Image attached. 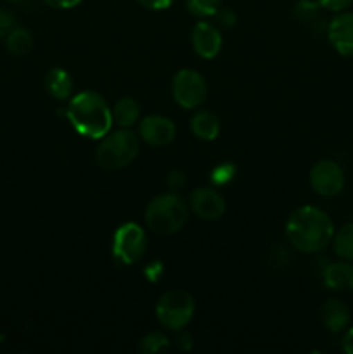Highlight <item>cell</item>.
<instances>
[{
	"label": "cell",
	"instance_id": "4dcf8cb0",
	"mask_svg": "<svg viewBox=\"0 0 353 354\" xmlns=\"http://www.w3.org/2000/svg\"><path fill=\"white\" fill-rule=\"evenodd\" d=\"M51 7H55V9H73L78 3H82L83 0H45Z\"/></svg>",
	"mask_w": 353,
	"mask_h": 354
},
{
	"label": "cell",
	"instance_id": "ffe728a7",
	"mask_svg": "<svg viewBox=\"0 0 353 354\" xmlns=\"http://www.w3.org/2000/svg\"><path fill=\"white\" fill-rule=\"evenodd\" d=\"M170 348V339L166 337L161 332H151V334L144 335L138 344V349H141L144 354H158L168 351Z\"/></svg>",
	"mask_w": 353,
	"mask_h": 354
},
{
	"label": "cell",
	"instance_id": "30bf717a",
	"mask_svg": "<svg viewBox=\"0 0 353 354\" xmlns=\"http://www.w3.org/2000/svg\"><path fill=\"white\" fill-rule=\"evenodd\" d=\"M175 124L170 118L152 114V116L144 118L138 124V135L142 140L147 142L152 147H165L170 145L175 138Z\"/></svg>",
	"mask_w": 353,
	"mask_h": 354
},
{
	"label": "cell",
	"instance_id": "f546056e",
	"mask_svg": "<svg viewBox=\"0 0 353 354\" xmlns=\"http://www.w3.org/2000/svg\"><path fill=\"white\" fill-rule=\"evenodd\" d=\"M145 277H147L151 282H158L163 277V265L159 261H152L151 265L145 268Z\"/></svg>",
	"mask_w": 353,
	"mask_h": 354
},
{
	"label": "cell",
	"instance_id": "7a4b0ae2",
	"mask_svg": "<svg viewBox=\"0 0 353 354\" xmlns=\"http://www.w3.org/2000/svg\"><path fill=\"white\" fill-rule=\"evenodd\" d=\"M66 118L69 120L76 133L90 140H100L106 137L113 127V113L102 95L97 92H80L69 100L66 109Z\"/></svg>",
	"mask_w": 353,
	"mask_h": 354
},
{
	"label": "cell",
	"instance_id": "5bb4252c",
	"mask_svg": "<svg viewBox=\"0 0 353 354\" xmlns=\"http://www.w3.org/2000/svg\"><path fill=\"white\" fill-rule=\"evenodd\" d=\"M322 279L327 289L332 290H353V263L336 261L329 263L322 270Z\"/></svg>",
	"mask_w": 353,
	"mask_h": 354
},
{
	"label": "cell",
	"instance_id": "d6a6232c",
	"mask_svg": "<svg viewBox=\"0 0 353 354\" xmlns=\"http://www.w3.org/2000/svg\"><path fill=\"white\" fill-rule=\"evenodd\" d=\"M9 2H23V0H9Z\"/></svg>",
	"mask_w": 353,
	"mask_h": 354
},
{
	"label": "cell",
	"instance_id": "cb8c5ba5",
	"mask_svg": "<svg viewBox=\"0 0 353 354\" xmlns=\"http://www.w3.org/2000/svg\"><path fill=\"white\" fill-rule=\"evenodd\" d=\"M187 183V176L183 171H172L168 176H166V185L170 187V190L172 192H179V190H182L183 187H185Z\"/></svg>",
	"mask_w": 353,
	"mask_h": 354
},
{
	"label": "cell",
	"instance_id": "83f0119b",
	"mask_svg": "<svg viewBox=\"0 0 353 354\" xmlns=\"http://www.w3.org/2000/svg\"><path fill=\"white\" fill-rule=\"evenodd\" d=\"M142 7L145 9H151V10H163V9H168L175 0H137Z\"/></svg>",
	"mask_w": 353,
	"mask_h": 354
},
{
	"label": "cell",
	"instance_id": "6da1fadb",
	"mask_svg": "<svg viewBox=\"0 0 353 354\" xmlns=\"http://www.w3.org/2000/svg\"><path fill=\"white\" fill-rule=\"evenodd\" d=\"M334 223L325 211L315 206H303L293 211L286 223L289 244L305 254H317L332 244Z\"/></svg>",
	"mask_w": 353,
	"mask_h": 354
},
{
	"label": "cell",
	"instance_id": "f1b7e54d",
	"mask_svg": "<svg viewBox=\"0 0 353 354\" xmlns=\"http://www.w3.org/2000/svg\"><path fill=\"white\" fill-rule=\"evenodd\" d=\"M175 346L180 349V351H189L190 348H192V337H190V334H187V332L179 330V334H176V339H175Z\"/></svg>",
	"mask_w": 353,
	"mask_h": 354
},
{
	"label": "cell",
	"instance_id": "8fae6325",
	"mask_svg": "<svg viewBox=\"0 0 353 354\" xmlns=\"http://www.w3.org/2000/svg\"><path fill=\"white\" fill-rule=\"evenodd\" d=\"M190 41H192V48L196 50V54L203 59L217 57L221 50L220 30L208 21H199L192 28Z\"/></svg>",
	"mask_w": 353,
	"mask_h": 354
},
{
	"label": "cell",
	"instance_id": "277c9868",
	"mask_svg": "<svg viewBox=\"0 0 353 354\" xmlns=\"http://www.w3.org/2000/svg\"><path fill=\"white\" fill-rule=\"evenodd\" d=\"M138 137L130 128H120L109 131L106 137L100 138V144L96 151L97 165L104 169H120L130 165L138 154Z\"/></svg>",
	"mask_w": 353,
	"mask_h": 354
},
{
	"label": "cell",
	"instance_id": "d6986e66",
	"mask_svg": "<svg viewBox=\"0 0 353 354\" xmlns=\"http://www.w3.org/2000/svg\"><path fill=\"white\" fill-rule=\"evenodd\" d=\"M332 248L339 259L353 263V223L343 225L338 232H334Z\"/></svg>",
	"mask_w": 353,
	"mask_h": 354
},
{
	"label": "cell",
	"instance_id": "4fadbf2b",
	"mask_svg": "<svg viewBox=\"0 0 353 354\" xmlns=\"http://www.w3.org/2000/svg\"><path fill=\"white\" fill-rule=\"evenodd\" d=\"M352 313L350 308L339 299H327L320 306V322L332 334H341L348 328Z\"/></svg>",
	"mask_w": 353,
	"mask_h": 354
},
{
	"label": "cell",
	"instance_id": "2e32d148",
	"mask_svg": "<svg viewBox=\"0 0 353 354\" xmlns=\"http://www.w3.org/2000/svg\"><path fill=\"white\" fill-rule=\"evenodd\" d=\"M190 130L201 140H215L220 133V121L211 111H199L190 120Z\"/></svg>",
	"mask_w": 353,
	"mask_h": 354
},
{
	"label": "cell",
	"instance_id": "7402d4cb",
	"mask_svg": "<svg viewBox=\"0 0 353 354\" xmlns=\"http://www.w3.org/2000/svg\"><path fill=\"white\" fill-rule=\"evenodd\" d=\"M318 9H320V3L318 2H314V0H300L294 6V16H296V19L308 23V21L317 17Z\"/></svg>",
	"mask_w": 353,
	"mask_h": 354
},
{
	"label": "cell",
	"instance_id": "52a82bcc",
	"mask_svg": "<svg viewBox=\"0 0 353 354\" xmlns=\"http://www.w3.org/2000/svg\"><path fill=\"white\" fill-rule=\"evenodd\" d=\"M172 93L183 109H196L206 100L208 86L203 76L194 69H182L173 76Z\"/></svg>",
	"mask_w": 353,
	"mask_h": 354
},
{
	"label": "cell",
	"instance_id": "3957f363",
	"mask_svg": "<svg viewBox=\"0 0 353 354\" xmlns=\"http://www.w3.org/2000/svg\"><path fill=\"white\" fill-rule=\"evenodd\" d=\"M189 207L176 192L161 194L145 207V223L149 230L159 235H172L182 230L187 221Z\"/></svg>",
	"mask_w": 353,
	"mask_h": 354
},
{
	"label": "cell",
	"instance_id": "d4e9b609",
	"mask_svg": "<svg viewBox=\"0 0 353 354\" xmlns=\"http://www.w3.org/2000/svg\"><path fill=\"white\" fill-rule=\"evenodd\" d=\"M317 2L320 3V7L332 10V12H343L352 6L353 0H317Z\"/></svg>",
	"mask_w": 353,
	"mask_h": 354
},
{
	"label": "cell",
	"instance_id": "ba28073f",
	"mask_svg": "<svg viewBox=\"0 0 353 354\" xmlns=\"http://www.w3.org/2000/svg\"><path fill=\"white\" fill-rule=\"evenodd\" d=\"M310 185L318 196L334 197L345 187V171L336 161L322 159L311 168Z\"/></svg>",
	"mask_w": 353,
	"mask_h": 354
},
{
	"label": "cell",
	"instance_id": "603a6c76",
	"mask_svg": "<svg viewBox=\"0 0 353 354\" xmlns=\"http://www.w3.org/2000/svg\"><path fill=\"white\" fill-rule=\"evenodd\" d=\"M235 176V166L232 162H221L218 165L217 168L211 171V182L213 185L221 187V185H227L228 182H232Z\"/></svg>",
	"mask_w": 353,
	"mask_h": 354
},
{
	"label": "cell",
	"instance_id": "ac0fdd59",
	"mask_svg": "<svg viewBox=\"0 0 353 354\" xmlns=\"http://www.w3.org/2000/svg\"><path fill=\"white\" fill-rule=\"evenodd\" d=\"M6 45L10 54L23 57L33 48V35L26 28H12L6 37Z\"/></svg>",
	"mask_w": 353,
	"mask_h": 354
},
{
	"label": "cell",
	"instance_id": "9c48e42d",
	"mask_svg": "<svg viewBox=\"0 0 353 354\" xmlns=\"http://www.w3.org/2000/svg\"><path fill=\"white\" fill-rule=\"evenodd\" d=\"M225 199L218 190L210 187H197L190 192V209L201 220L215 221L224 216Z\"/></svg>",
	"mask_w": 353,
	"mask_h": 354
},
{
	"label": "cell",
	"instance_id": "8992f818",
	"mask_svg": "<svg viewBox=\"0 0 353 354\" xmlns=\"http://www.w3.org/2000/svg\"><path fill=\"white\" fill-rule=\"evenodd\" d=\"M147 251V235L137 223H125L114 232L113 256L123 265H135Z\"/></svg>",
	"mask_w": 353,
	"mask_h": 354
},
{
	"label": "cell",
	"instance_id": "e0dca14e",
	"mask_svg": "<svg viewBox=\"0 0 353 354\" xmlns=\"http://www.w3.org/2000/svg\"><path fill=\"white\" fill-rule=\"evenodd\" d=\"M113 113V123L120 128H132L138 121L141 116V107L134 99H120L114 107L111 109Z\"/></svg>",
	"mask_w": 353,
	"mask_h": 354
},
{
	"label": "cell",
	"instance_id": "1f68e13d",
	"mask_svg": "<svg viewBox=\"0 0 353 354\" xmlns=\"http://www.w3.org/2000/svg\"><path fill=\"white\" fill-rule=\"evenodd\" d=\"M343 351L346 354H353V327L346 328L345 335H343V342H341Z\"/></svg>",
	"mask_w": 353,
	"mask_h": 354
},
{
	"label": "cell",
	"instance_id": "9a60e30c",
	"mask_svg": "<svg viewBox=\"0 0 353 354\" xmlns=\"http://www.w3.org/2000/svg\"><path fill=\"white\" fill-rule=\"evenodd\" d=\"M45 88L48 95L54 97L55 100H66L73 93V80L68 71L61 68H54L45 76Z\"/></svg>",
	"mask_w": 353,
	"mask_h": 354
},
{
	"label": "cell",
	"instance_id": "44dd1931",
	"mask_svg": "<svg viewBox=\"0 0 353 354\" xmlns=\"http://www.w3.org/2000/svg\"><path fill=\"white\" fill-rule=\"evenodd\" d=\"M221 0H185V6L194 16L211 17L220 9Z\"/></svg>",
	"mask_w": 353,
	"mask_h": 354
},
{
	"label": "cell",
	"instance_id": "7c38bea8",
	"mask_svg": "<svg viewBox=\"0 0 353 354\" xmlns=\"http://www.w3.org/2000/svg\"><path fill=\"white\" fill-rule=\"evenodd\" d=\"M329 41L338 54L353 57V12L343 10L329 23Z\"/></svg>",
	"mask_w": 353,
	"mask_h": 354
},
{
	"label": "cell",
	"instance_id": "484cf974",
	"mask_svg": "<svg viewBox=\"0 0 353 354\" xmlns=\"http://www.w3.org/2000/svg\"><path fill=\"white\" fill-rule=\"evenodd\" d=\"M12 28H14L12 14L7 12V10H3V9H0V38L7 37Z\"/></svg>",
	"mask_w": 353,
	"mask_h": 354
},
{
	"label": "cell",
	"instance_id": "5b68a950",
	"mask_svg": "<svg viewBox=\"0 0 353 354\" xmlns=\"http://www.w3.org/2000/svg\"><path fill=\"white\" fill-rule=\"evenodd\" d=\"M194 297L183 289H172L156 303V318L168 330H182L194 317Z\"/></svg>",
	"mask_w": 353,
	"mask_h": 354
},
{
	"label": "cell",
	"instance_id": "4316f807",
	"mask_svg": "<svg viewBox=\"0 0 353 354\" xmlns=\"http://www.w3.org/2000/svg\"><path fill=\"white\" fill-rule=\"evenodd\" d=\"M215 17L218 19V23H220V26H225V28H230L235 24V14L234 10L230 9H218L217 14H215Z\"/></svg>",
	"mask_w": 353,
	"mask_h": 354
}]
</instances>
